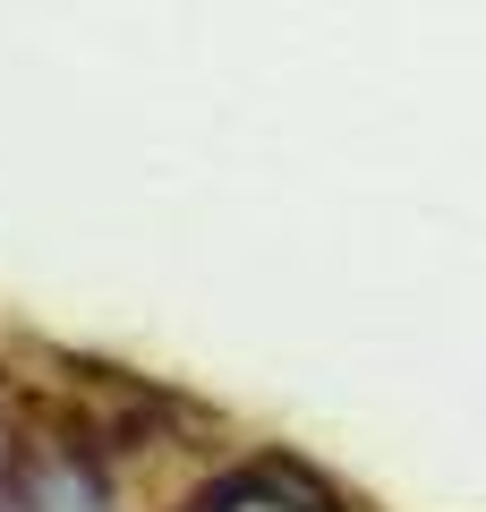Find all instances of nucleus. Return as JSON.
I'll use <instances>...</instances> for the list:
<instances>
[{
    "instance_id": "f257e3e1",
    "label": "nucleus",
    "mask_w": 486,
    "mask_h": 512,
    "mask_svg": "<svg viewBox=\"0 0 486 512\" xmlns=\"http://www.w3.org/2000/svg\"><path fill=\"white\" fill-rule=\"evenodd\" d=\"M188 512H342V504H333V487H316L290 461H248V470L214 478Z\"/></svg>"
},
{
    "instance_id": "f03ea898",
    "label": "nucleus",
    "mask_w": 486,
    "mask_h": 512,
    "mask_svg": "<svg viewBox=\"0 0 486 512\" xmlns=\"http://www.w3.org/2000/svg\"><path fill=\"white\" fill-rule=\"evenodd\" d=\"M26 512H103V487H94L86 470H52L35 495H26Z\"/></svg>"
}]
</instances>
